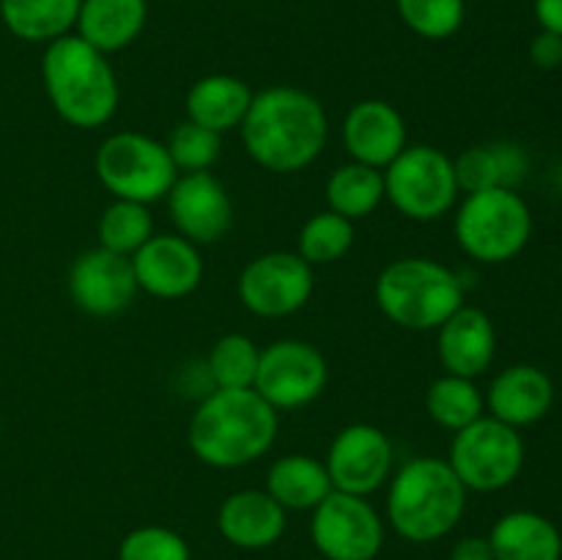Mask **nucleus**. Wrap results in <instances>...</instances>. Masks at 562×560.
Listing matches in <instances>:
<instances>
[{"label": "nucleus", "mask_w": 562, "mask_h": 560, "mask_svg": "<svg viewBox=\"0 0 562 560\" xmlns=\"http://www.w3.org/2000/svg\"><path fill=\"white\" fill-rule=\"evenodd\" d=\"M245 152L272 173H300L322 157L329 137L324 104L296 86H272L252 93L239 126Z\"/></svg>", "instance_id": "obj_1"}, {"label": "nucleus", "mask_w": 562, "mask_h": 560, "mask_svg": "<svg viewBox=\"0 0 562 560\" xmlns=\"http://www.w3.org/2000/svg\"><path fill=\"white\" fill-rule=\"evenodd\" d=\"M280 412L252 388H214L195 406L187 428L192 456L214 470H239L272 450Z\"/></svg>", "instance_id": "obj_2"}, {"label": "nucleus", "mask_w": 562, "mask_h": 560, "mask_svg": "<svg viewBox=\"0 0 562 560\" xmlns=\"http://www.w3.org/2000/svg\"><path fill=\"white\" fill-rule=\"evenodd\" d=\"M42 82L55 113L77 130H99L119 110V77L108 55L77 33L44 47Z\"/></svg>", "instance_id": "obj_3"}, {"label": "nucleus", "mask_w": 562, "mask_h": 560, "mask_svg": "<svg viewBox=\"0 0 562 560\" xmlns=\"http://www.w3.org/2000/svg\"><path fill=\"white\" fill-rule=\"evenodd\" d=\"M467 494L448 459L415 456L390 475L384 511L395 536L412 544H434L459 527Z\"/></svg>", "instance_id": "obj_4"}, {"label": "nucleus", "mask_w": 562, "mask_h": 560, "mask_svg": "<svg viewBox=\"0 0 562 560\" xmlns=\"http://www.w3.org/2000/svg\"><path fill=\"white\" fill-rule=\"evenodd\" d=\"M373 296L390 324L431 333L464 305V283L459 272L434 258L404 256L379 272Z\"/></svg>", "instance_id": "obj_5"}, {"label": "nucleus", "mask_w": 562, "mask_h": 560, "mask_svg": "<svg viewBox=\"0 0 562 560\" xmlns=\"http://www.w3.org/2000/svg\"><path fill=\"white\" fill-rule=\"evenodd\" d=\"M453 234L477 264L514 261L532 236L530 206L508 187L470 192L456 209Z\"/></svg>", "instance_id": "obj_6"}, {"label": "nucleus", "mask_w": 562, "mask_h": 560, "mask_svg": "<svg viewBox=\"0 0 562 560\" xmlns=\"http://www.w3.org/2000/svg\"><path fill=\"white\" fill-rule=\"evenodd\" d=\"M93 173L113 198L146 206L165 201L179 179L168 146L143 132H115L104 137L93 157Z\"/></svg>", "instance_id": "obj_7"}, {"label": "nucleus", "mask_w": 562, "mask_h": 560, "mask_svg": "<svg viewBox=\"0 0 562 560\" xmlns=\"http://www.w3.org/2000/svg\"><path fill=\"white\" fill-rule=\"evenodd\" d=\"M384 173V198L398 214L415 223H434L453 212L459 203V181H456L453 159L442 148L406 146Z\"/></svg>", "instance_id": "obj_8"}, {"label": "nucleus", "mask_w": 562, "mask_h": 560, "mask_svg": "<svg viewBox=\"0 0 562 560\" xmlns=\"http://www.w3.org/2000/svg\"><path fill=\"white\" fill-rule=\"evenodd\" d=\"M448 464L453 467L467 492H499L521 475L525 439L519 428L483 415L453 434Z\"/></svg>", "instance_id": "obj_9"}, {"label": "nucleus", "mask_w": 562, "mask_h": 560, "mask_svg": "<svg viewBox=\"0 0 562 560\" xmlns=\"http://www.w3.org/2000/svg\"><path fill=\"white\" fill-rule=\"evenodd\" d=\"M329 366L318 346L283 338L263 346L252 390L278 412L302 410L327 390Z\"/></svg>", "instance_id": "obj_10"}, {"label": "nucleus", "mask_w": 562, "mask_h": 560, "mask_svg": "<svg viewBox=\"0 0 562 560\" xmlns=\"http://www.w3.org/2000/svg\"><path fill=\"white\" fill-rule=\"evenodd\" d=\"M311 541L322 560H376L384 519L368 497L333 492L311 511Z\"/></svg>", "instance_id": "obj_11"}, {"label": "nucleus", "mask_w": 562, "mask_h": 560, "mask_svg": "<svg viewBox=\"0 0 562 560\" xmlns=\"http://www.w3.org/2000/svg\"><path fill=\"white\" fill-rule=\"evenodd\" d=\"M313 285V267L300 253L272 250L241 269L236 294L252 316L283 318L311 302Z\"/></svg>", "instance_id": "obj_12"}, {"label": "nucleus", "mask_w": 562, "mask_h": 560, "mask_svg": "<svg viewBox=\"0 0 562 560\" xmlns=\"http://www.w3.org/2000/svg\"><path fill=\"white\" fill-rule=\"evenodd\" d=\"M393 443L373 423H351L329 443L324 467L335 492L371 497L393 475Z\"/></svg>", "instance_id": "obj_13"}, {"label": "nucleus", "mask_w": 562, "mask_h": 560, "mask_svg": "<svg viewBox=\"0 0 562 560\" xmlns=\"http://www.w3.org/2000/svg\"><path fill=\"white\" fill-rule=\"evenodd\" d=\"M165 201L176 234L198 247L220 242L234 225V201L212 170L179 173Z\"/></svg>", "instance_id": "obj_14"}, {"label": "nucleus", "mask_w": 562, "mask_h": 560, "mask_svg": "<svg viewBox=\"0 0 562 560\" xmlns=\"http://www.w3.org/2000/svg\"><path fill=\"white\" fill-rule=\"evenodd\" d=\"M132 258L104 247L80 253L69 269L71 302L88 316H119L137 296Z\"/></svg>", "instance_id": "obj_15"}, {"label": "nucleus", "mask_w": 562, "mask_h": 560, "mask_svg": "<svg viewBox=\"0 0 562 560\" xmlns=\"http://www.w3.org/2000/svg\"><path fill=\"white\" fill-rule=\"evenodd\" d=\"M132 269L137 289L157 300H184L203 280L201 250L179 234H154L132 256Z\"/></svg>", "instance_id": "obj_16"}, {"label": "nucleus", "mask_w": 562, "mask_h": 560, "mask_svg": "<svg viewBox=\"0 0 562 560\" xmlns=\"http://www.w3.org/2000/svg\"><path fill=\"white\" fill-rule=\"evenodd\" d=\"M344 148L355 163L384 170L406 146V121L395 104L384 99H362L351 104L340 124Z\"/></svg>", "instance_id": "obj_17"}, {"label": "nucleus", "mask_w": 562, "mask_h": 560, "mask_svg": "<svg viewBox=\"0 0 562 560\" xmlns=\"http://www.w3.org/2000/svg\"><path fill=\"white\" fill-rule=\"evenodd\" d=\"M437 355L445 373L467 379L483 377L497 355V329L488 313L464 302L437 329Z\"/></svg>", "instance_id": "obj_18"}, {"label": "nucleus", "mask_w": 562, "mask_h": 560, "mask_svg": "<svg viewBox=\"0 0 562 560\" xmlns=\"http://www.w3.org/2000/svg\"><path fill=\"white\" fill-rule=\"evenodd\" d=\"M289 511L267 489H239L228 494L217 511V530L231 547L269 549L283 538Z\"/></svg>", "instance_id": "obj_19"}, {"label": "nucleus", "mask_w": 562, "mask_h": 560, "mask_svg": "<svg viewBox=\"0 0 562 560\" xmlns=\"http://www.w3.org/2000/svg\"><path fill=\"white\" fill-rule=\"evenodd\" d=\"M554 404V384L549 373L530 362H519L492 379L486 390V410L514 428L543 421Z\"/></svg>", "instance_id": "obj_20"}, {"label": "nucleus", "mask_w": 562, "mask_h": 560, "mask_svg": "<svg viewBox=\"0 0 562 560\" xmlns=\"http://www.w3.org/2000/svg\"><path fill=\"white\" fill-rule=\"evenodd\" d=\"M148 20L146 0H82L77 14V36L99 53H121L143 33Z\"/></svg>", "instance_id": "obj_21"}, {"label": "nucleus", "mask_w": 562, "mask_h": 560, "mask_svg": "<svg viewBox=\"0 0 562 560\" xmlns=\"http://www.w3.org/2000/svg\"><path fill=\"white\" fill-rule=\"evenodd\" d=\"M250 102L252 91L245 80L234 75H206L190 86L184 110L190 121L225 135L231 130H239Z\"/></svg>", "instance_id": "obj_22"}, {"label": "nucleus", "mask_w": 562, "mask_h": 560, "mask_svg": "<svg viewBox=\"0 0 562 560\" xmlns=\"http://www.w3.org/2000/svg\"><path fill=\"white\" fill-rule=\"evenodd\" d=\"M456 181L464 195L481 190H492V187H508L516 190L521 184L530 168L527 152L519 143L499 141L486 143V146H470L453 159Z\"/></svg>", "instance_id": "obj_23"}, {"label": "nucleus", "mask_w": 562, "mask_h": 560, "mask_svg": "<svg viewBox=\"0 0 562 560\" xmlns=\"http://www.w3.org/2000/svg\"><path fill=\"white\" fill-rule=\"evenodd\" d=\"M494 560H562V536L536 511H510L488 533Z\"/></svg>", "instance_id": "obj_24"}, {"label": "nucleus", "mask_w": 562, "mask_h": 560, "mask_svg": "<svg viewBox=\"0 0 562 560\" xmlns=\"http://www.w3.org/2000/svg\"><path fill=\"white\" fill-rule=\"evenodd\" d=\"M267 492L285 511H313L335 489L322 459L311 453H285L269 467Z\"/></svg>", "instance_id": "obj_25"}, {"label": "nucleus", "mask_w": 562, "mask_h": 560, "mask_svg": "<svg viewBox=\"0 0 562 560\" xmlns=\"http://www.w3.org/2000/svg\"><path fill=\"white\" fill-rule=\"evenodd\" d=\"M82 0H0V20L22 42L49 44L75 31Z\"/></svg>", "instance_id": "obj_26"}, {"label": "nucleus", "mask_w": 562, "mask_h": 560, "mask_svg": "<svg viewBox=\"0 0 562 560\" xmlns=\"http://www.w3.org/2000/svg\"><path fill=\"white\" fill-rule=\"evenodd\" d=\"M324 195H327L329 212L357 223V220L371 217L382 206L384 173L379 168L351 159V163L340 165V168L329 173Z\"/></svg>", "instance_id": "obj_27"}, {"label": "nucleus", "mask_w": 562, "mask_h": 560, "mask_svg": "<svg viewBox=\"0 0 562 560\" xmlns=\"http://www.w3.org/2000/svg\"><path fill=\"white\" fill-rule=\"evenodd\" d=\"M426 412L439 428L456 434L486 415V395L481 393L475 379L445 373L428 384Z\"/></svg>", "instance_id": "obj_28"}, {"label": "nucleus", "mask_w": 562, "mask_h": 560, "mask_svg": "<svg viewBox=\"0 0 562 560\" xmlns=\"http://www.w3.org/2000/svg\"><path fill=\"white\" fill-rule=\"evenodd\" d=\"M99 247L132 258L154 236V217L146 203L115 198L97 225Z\"/></svg>", "instance_id": "obj_29"}, {"label": "nucleus", "mask_w": 562, "mask_h": 560, "mask_svg": "<svg viewBox=\"0 0 562 560\" xmlns=\"http://www.w3.org/2000/svg\"><path fill=\"white\" fill-rule=\"evenodd\" d=\"M258 360H261V349L250 335L228 333L223 338L214 340L206 357V371L214 388H252L258 371Z\"/></svg>", "instance_id": "obj_30"}, {"label": "nucleus", "mask_w": 562, "mask_h": 560, "mask_svg": "<svg viewBox=\"0 0 562 560\" xmlns=\"http://www.w3.org/2000/svg\"><path fill=\"white\" fill-rule=\"evenodd\" d=\"M355 245V223L335 212H318L302 225L296 253L305 258L311 267L335 264L346 256Z\"/></svg>", "instance_id": "obj_31"}, {"label": "nucleus", "mask_w": 562, "mask_h": 560, "mask_svg": "<svg viewBox=\"0 0 562 560\" xmlns=\"http://www.w3.org/2000/svg\"><path fill=\"white\" fill-rule=\"evenodd\" d=\"M398 16L412 33L428 42H445L464 25V0H395Z\"/></svg>", "instance_id": "obj_32"}, {"label": "nucleus", "mask_w": 562, "mask_h": 560, "mask_svg": "<svg viewBox=\"0 0 562 560\" xmlns=\"http://www.w3.org/2000/svg\"><path fill=\"white\" fill-rule=\"evenodd\" d=\"M165 146L179 173H198V170H209L220 159L223 135L184 119L173 126Z\"/></svg>", "instance_id": "obj_33"}, {"label": "nucleus", "mask_w": 562, "mask_h": 560, "mask_svg": "<svg viewBox=\"0 0 562 560\" xmlns=\"http://www.w3.org/2000/svg\"><path fill=\"white\" fill-rule=\"evenodd\" d=\"M119 560H192L190 544L165 525H143L126 533L119 544Z\"/></svg>", "instance_id": "obj_34"}, {"label": "nucleus", "mask_w": 562, "mask_h": 560, "mask_svg": "<svg viewBox=\"0 0 562 560\" xmlns=\"http://www.w3.org/2000/svg\"><path fill=\"white\" fill-rule=\"evenodd\" d=\"M530 58L538 69H562V36L541 31L530 42Z\"/></svg>", "instance_id": "obj_35"}, {"label": "nucleus", "mask_w": 562, "mask_h": 560, "mask_svg": "<svg viewBox=\"0 0 562 560\" xmlns=\"http://www.w3.org/2000/svg\"><path fill=\"white\" fill-rule=\"evenodd\" d=\"M450 560H494L488 536H464L450 549Z\"/></svg>", "instance_id": "obj_36"}, {"label": "nucleus", "mask_w": 562, "mask_h": 560, "mask_svg": "<svg viewBox=\"0 0 562 560\" xmlns=\"http://www.w3.org/2000/svg\"><path fill=\"white\" fill-rule=\"evenodd\" d=\"M536 20L541 31H552L562 36V0H536Z\"/></svg>", "instance_id": "obj_37"}, {"label": "nucleus", "mask_w": 562, "mask_h": 560, "mask_svg": "<svg viewBox=\"0 0 562 560\" xmlns=\"http://www.w3.org/2000/svg\"><path fill=\"white\" fill-rule=\"evenodd\" d=\"M0 437H3V417H0Z\"/></svg>", "instance_id": "obj_38"}]
</instances>
